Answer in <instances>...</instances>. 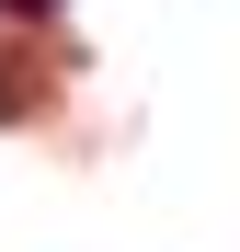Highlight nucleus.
<instances>
[{
    "label": "nucleus",
    "instance_id": "nucleus-1",
    "mask_svg": "<svg viewBox=\"0 0 240 252\" xmlns=\"http://www.w3.org/2000/svg\"><path fill=\"white\" fill-rule=\"evenodd\" d=\"M0 12H12V23H57L69 0H0Z\"/></svg>",
    "mask_w": 240,
    "mask_h": 252
}]
</instances>
